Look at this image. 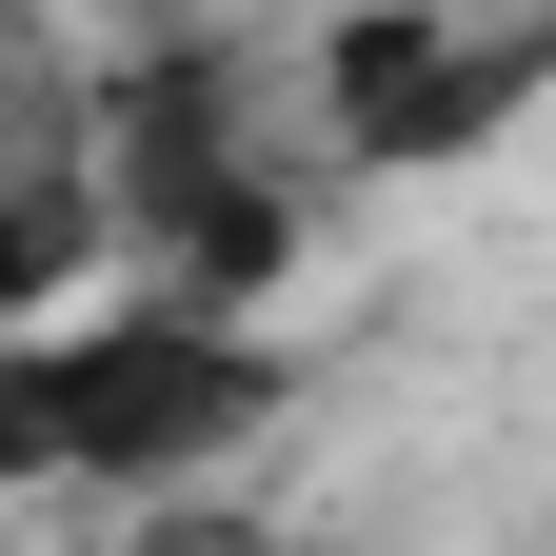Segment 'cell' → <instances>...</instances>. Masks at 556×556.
Masks as SVG:
<instances>
[{"instance_id": "3957f363", "label": "cell", "mask_w": 556, "mask_h": 556, "mask_svg": "<svg viewBox=\"0 0 556 556\" xmlns=\"http://www.w3.org/2000/svg\"><path fill=\"white\" fill-rule=\"evenodd\" d=\"M278 100H299V160H318V179H417V160H477L517 100H556V0H536V21L358 0V21L278 40Z\"/></svg>"}, {"instance_id": "5b68a950", "label": "cell", "mask_w": 556, "mask_h": 556, "mask_svg": "<svg viewBox=\"0 0 556 556\" xmlns=\"http://www.w3.org/2000/svg\"><path fill=\"white\" fill-rule=\"evenodd\" d=\"M119 556H318L278 497H160V517H119Z\"/></svg>"}, {"instance_id": "7a4b0ae2", "label": "cell", "mask_w": 556, "mask_h": 556, "mask_svg": "<svg viewBox=\"0 0 556 556\" xmlns=\"http://www.w3.org/2000/svg\"><path fill=\"white\" fill-rule=\"evenodd\" d=\"M299 417V338L278 318H179V299H80L0 338V497H239V457Z\"/></svg>"}, {"instance_id": "277c9868", "label": "cell", "mask_w": 556, "mask_h": 556, "mask_svg": "<svg viewBox=\"0 0 556 556\" xmlns=\"http://www.w3.org/2000/svg\"><path fill=\"white\" fill-rule=\"evenodd\" d=\"M119 299L100 239V139H80V60H0V338Z\"/></svg>"}, {"instance_id": "6da1fadb", "label": "cell", "mask_w": 556, "mask_h": 556, "mask_svg": "<svg viewBox=\"0 0 556 556\" xmlns=\"http://www.w3.org/2000/svg\"><path fill=\"white\" fill-rule=\"evenodd\" d=\"M80 139H100L119 299L258 318L278 278H299V239H318V160H299V100H278V40H239V21L100 40V60H80Z\"/></svg>"}]
</instances>
